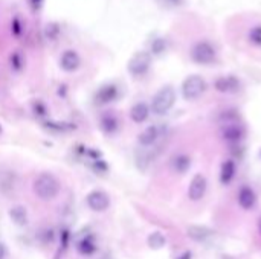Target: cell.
<instances>
[{"mask_svg":"<svg viewBox=\"0 0 261 259\" xmlns=\"http://www.w3.org/2000/svg\"><path fill=\"white\" fill-rule=\"evenodd\" d=\"M150 66H151V55L145 51H141V52H136L130 58L127 69L131 76L141 78L150 70Z\"/></svg>","mask_w":261,"mask_h":259,"instance_id":"8992f818","label":"cell"},{"mask_svg":"<svg viewBox=\"0 0 261 259\" xmlns=\"http://www.w3.org/2000/svg\"><path fill=\"white\" fill-rule=\"evenodd\" d=\"M206 188H208V183H206V178L205 175L202 174H196L192 177L191 183H189V188H188V197L189 200L192 201H199L205 197L206 194Z\"/></svg>","mask_w":261,"mask_h":259,"instance_id":"9c48e42d","label":"cell"},{"mask_svg":"<svg viewBox=\"0 0 261 259\" xmlns=\"http://www.w3.org/2000/svg\"><path fill=\"white\" fill-rule=\"evenodd\" d=\"M191 166V159L186 154H179L173 157L171 160V170L177 174H185Z\"/></svg>","mask_w":261,"mask_h":259,"instance_id":"2e32d148","label":"cell"},{"mask_svg":"<svg viewBox=\"0 0 261 259\" xmlns=\"http://www.w3.org/2000/svg\"><path fill=\"white\" fill-rule=\"evenodd\" d=\"M13 32H14V35H17V37L21 34V28H20L19 18H14V20H13Z\"/></svg>","mask_w":261,"mask_h":259,"instance_id":"4316f807","label":"cell"},{"mask_svg":"<svg viewBox=\"0 0 261 259\" xmlns=\"http://www.w3.org/2000/svg\"><path fill=\"white\" fill-rule=\"evenodd\" d=\"M188 235L192 240H196L199 242H205L212 236V230H209L206 227H200V226H191V227H188Z\"/></svg>","mask_w":261,"mask_h":259,"instance_id":"ac0fdd59","label":"cell"},{"mask_svg":"<svg viewBox=\"0 0 261 259\" xmlns=\"http://www.w3.org/2000/svg\"><path fill=\"white\" fill-rule=\"evenodd\" d=\"M11 67H13V69H16V70H20L21 69V66H23V58H21V55L20 53H13L11 55Z\"/></svg>","mask_w":261,"mask_h":259,"instance_id":"484cf974","label":"cell"},{"mask_svg":"<svg viewBox=\"0 0 261 259\" xmlns=\"http://www.w3.org/2000/svg\"><path fill=\"white\" fill-rule=\"evenodd\" d=\"M206 92V81L200 75H189L182 84V95L186 101L199 99Z\"/></svg>","mask_w":261,"mask_h":259,"instance_id":"5b68a950","label":"cell"},{"mask_svg":"<svg viewBox=\"0 0 261 259\" xmlns=\"http://www.w3.org/2000/svg\"><path fill=\"white\" fill-rule=\"evenodd\" d=\"M214 87L220 93H237L240 90V81L235 76H219L214 81Z\"/></svg>","mask_w":261,"mask_h":259,"instance_id":"8fae6325","label":"cell"},{"mask_svg":"<svg viewBox=\"0 0 261 259\" xmlns=\"http://www.w3.org/2000/svg\"><path fill=\"white\" fill-rule=\"evenodd\" d=\"M159 136H161V128H159L157 125H150L139 134L138 140L142 146H151L157 140Z\"/></svg>","mask_w":261,"mask_h":259,"instance_id":"5bb4252c","label":"cell"},{"mask_svg":"<svg viewBox=\"0 0 261 259\" xmlns=\"http://www.w3.org/2000/svg\"><path fill=\"white\" fill-rule=\"evenodd\" d=\"M174 103H176L174 88L171 86H165L154 95L153 103H151V110L156 115H165L173 108Z\"/></svg>","mask_w":261,"mask_h":259,"instance_id":"3957f363","label":"cell"},{"mask_svg":"<svg viewBox=\"0 0 261 259\" xmlns=\"http://www.w3.org/2000/svg\"><path fill=\"white\" fill-rule=\"evenodd\" d=\"M249 41H251L254 46H261V25L254 26L249 31Z\"/></svg>","mask_w":261,"mask_h":259,"instance_id":"7402d4cb","label":"cell"},{"mask_svg":"<svg viewBox=\"0 0 261 259\" xmlns=\"http://www.w3.org/2000/svg\"><path fill=\"white\" fill-rule=\"evenodd\" d=\"M0 131H2V127H0Z\"/></svg>","mask_w":261,"mask_h":259,"instance_id":"4dcf8cb0","label":"cell"},{"mask_svg":"<svg viewBox=\"0 0 261 259\" xmlns=\"http://www.w3.org/2000/svg\"><path fill=\"white\" fill-rule=\"evenodd\" d=\"M258 227H260V232H261V218H260V223H258Z\"/></svg>","mask_w":261,"mask_h":259,"instance_id":"f546056e","label":"cell"},{"mask_svg":"<svg viewBox=\"0 0 261 259\" xmlns=\"http://www.w3.org/2000/svg\"><path fill=\"white\" fill-rule=\"evenodd\" d=\"M150 116V108L149 105H147L145 103H138V104H134L130 110V118L133 122L136 123H142L145 122L147 119H149Z\"/></svg>","mask_w":261,"mask_h":259,"instance_id":"9a60e30c","label":"cell"},{"mask_svg":"<svg viewBox=\"0 0 261 259\" xmlns=\"http://www.w3.org/2000/svg\"><path fill=\"white\" fill-rule=\"evenodd\" d=\"M8 255V250H6V247L3 242H0V259H5Z\"/></svg>","mask_w":261,"mask_h":259,"instance_id":"f1b7e54d","label":"cell"},{"mask_svg":"<svg viewBox=\"0 0 261 259\" xmlns=\"http://www.w3.org/2000/svg\"><path fill=\"white\" fill-rule=\"evenodd\" d=\"M78 250H79V253H83V255H92L96 250V244H95L92 236H86L83 241H79Z\"/></svg>","mask_w":261,"mask_h":259,"instance_id":"ffe728a7","label":"cell"},{"mask_svg":"<svg viewBox=\"0 0 261 259\" xmlns=\"http://www.w3.org/2000/svg\"><path fill=\"white\" fill-rule=\"evenodd\" d=\"M99 125L106 134H115L119 130V118L113 111H106L99 118Z\"/></svg>","mask_w":261,"mask_h":259,"instance_id":"7c38bea8","label":"cell"},{"mask_svg":"<svg viewBox=\"0 0 261 259\" xmlns=\"http://www.w3.org/2000/svg\"><path fill=\"white\" fill-rule=\"evenodd\" d=\"M44 3V0H29V5L34 11H38Z\"/></svg>","mask_w":261,"mask_h":259,"instance_id":"83f0119b","label":"cell"},{"mask_svg":"<svg viewBox=\"0 0 261 259\" xmlns=\"http://www.w3.org/2000/svg\"><path fill=\"white\" fill-rule=\"evenodd\" d=\"M9 215L19 226H25V224H28V212H26V207H23V206H14L9 210Z\"/></svg>","mask_w":261,"mask_h":259,"instance_id":"d6986e66","label":"cell"},{"mask_svg":"<svg viewBox=\"0 0 261 259\" xmlns=\"http://www.w3.org/2000/svg\"><path fill=\"white\" fill-rule=\"evenodd\" d=\"M165 49H167V41H165L164 38H157V40H154L153 44H151V52L156 53V55L162 53Z\"/></svg>","mask_w":261,"mask_h":259,"instance_id":"d4e9b609","label":"cell"},{"mask_svg":"<svg viewBox=\"0 0 261 259\" xmlns=\"http://www.w3.org/2000/svg\"><path fill=\"white\" fill-rule=\"evenodd\" d=\"M81 66V57L78 55V52L72 51V49H67L61 53V58H60V67L64 72H75L79 69Z\"/></svg>","mask_w":261,"mask_h":259,"instance_id":"30bf717a","label":"cell"},{"mask_svg":"<svg viewBox=\"0 0 261 259\" xmlns=\"http://www.w3.org/2000/svg\"><path fill=\"white\" fill-rule=\"evenodd\" d=\"M165 236L161 233V232H153L150 236H149V245L151 247V249L157 250V249H162V247L165 245Z\"/></svg>","mask_w":261,"mask_h":259,"instance_id":"44dd1931","label":"cell"},{"mask_svg":"<svg viewBox=\"0 0 261 259\" xmlns=\"http://www.w3.org/2000/svg\"><path fill=\"white\" fill-rule=\"evenodd\" d=\"M220 131H222V138L231 143H237L243 139L244 127L234 110L224 111L220 116Z\"/></svg>","mask_w":261,"mask_h":259,"instance_id":"6da1fadb","label":"cell"},{"mask_svg":"<svg viewBox=\"0 0 261 259\" xmlns=\"http://www.w3.org/2000/svg\"><path fill=\"white\" fill-rule=\"evenodd\" d=\"M86 203H87L89 209H92L93 212H104L110 206V197L107 192H104V190L93 189L87 194Z\"/></svg>","mask_w":261,"mask_h":259,"instance_id":"52a82bcc","label":"cell"},{"mask_svg":"<svg viewBox=\"0 0 261 259\" xmlns=\"http://www.w3.org/2000/svg\"><path fill=\"white\" fill-rule=\"evenodd\" d=\"M255 203H257V197L254 190L249 186H242L240 190H238V205L243 209L249 210L255 206Z\"/></svg>","mask_w":261,"mask_h":259,"instance_id":"4fadbf2b","label":"cell"},{"mask_svg":"<svg viewBox=\"0 0 261 259\" xmlns=\"http://www.w3.org/2000/svg\"><path fill=\"white\" fill-rule=\"evenodd\" d=\"M234 177H235V163H234V160H224L222 163V170H220V182H222V185H229Z\"/></svg>","mask_w":261,"mask_h":259,"instance_id":"e0dca14e","label":"cell"},{"mask_svg":"<svg viewBox=\"0 0 261 259\" xmlns=\"http://www.w3.org/2000/svg\"><path fill=\"white\" fill-rule=\"evenodd\" d=\"M156 2L164 9H177L185 3V0H156Z\"/></svg>","mask_w":261,"mask_h":259,"instance_id":"603a6c76","label":"cell"},{"mask_svg":"<svg viewBox=\"0 0 261 259\" xmlns=\"http://www.w3.org/2000/svg\"><path fill=\"white\" fill-rule=\"evenodd\" d=\"M191 60L202 66L212 64L217 60V51H215L214 44L206 40L197 41L194 46L191 48Z\"/></svg>","mask_w":261,"mask_h":259,"instance_id":"277c9868","label":"cell"},{"mask_svg":"<svg viewBox=\"0 0 261 259\" xmlns=\"http://www.w3.org/2000/svg\"><path fill=\"white\" fill-rule=\"evenodd\" d=\"M61 190V183L51 173H41L36 180H34V192L40 200L49 201L58 197Z\"/></svg>","mask_w":261,"mask_h":259,"instance_id":"7a4b0ae2","label":"cell"},{"mask_svg":"<svg viewBox=\"0 0 261 259\" xmlns=\"http://www.w3.org/2000/svg\"><path fill=\"white\" fill-rule=\"evenodd\" d=\"M119 96V88L116 84H104L101 86L96 93H95V103L99 104V105H106V104H110L113 101H116Z\"/></svg>","mask_w":261,"mask_h":259,"instance_id":"ba28073f","label":"cell"},{"mask_svg":"<svg viewBox=\"0 0 261 259\" xmlns=\"http://www.w3.org/2000/svg\"><path fill=\"white\" fill-rule=\"evenodd\" d=\"M60 32H61L60 26L56 23H51V25L46 26V37L49 40H56V38H58V35H60Z\"/></svg>","mask_w":261,"mask_h":259,"instance_id":"cb8c5ba5","label":"cell"}]
</instances>
